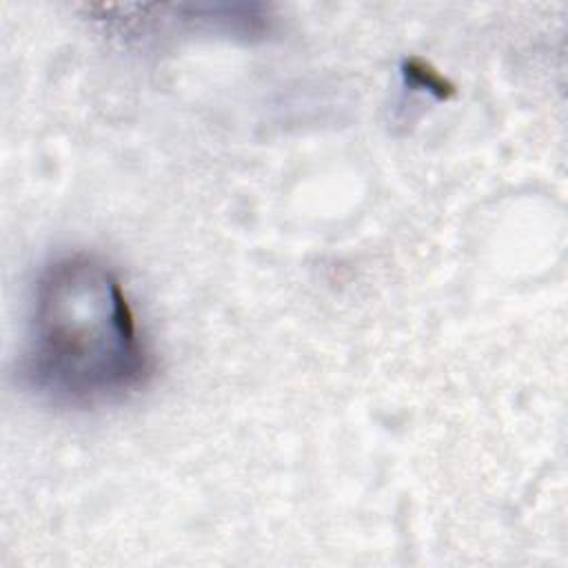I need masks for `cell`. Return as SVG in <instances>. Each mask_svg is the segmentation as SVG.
<instances>
[{"instance_id":"obj_1","label":"cell","mask_w":568,"mask_h":568,"mask_svg":"<svg viewBox=\"0 0 568 568\" xmlns=\"http://www.w3.org/2000/svg\"><path fill=\"white\" fill-rule=\"evenodd\" d=\"M153 371L120 277L87 253L49 262L33 286L20 382L64 408L113 404L140 390Z\"/></svg>"}]
</instances>
